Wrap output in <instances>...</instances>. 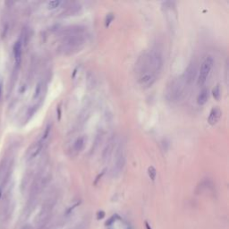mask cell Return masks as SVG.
I'll use <instances>...</instances> for the list:
<instances>
[{"instance_id": "obj_1", "label": "cell", "mask_w": 229, "mask_h": 229, "mask_svg": "<svg viewBox=\"0 0 229 229\" xmlns=\"http://www.w3.org/2000/svg\"><path fill=\"white\" fill-rule=\"evenodd\" d=\"M163 67V58L157 50L144 53L135 64L137 82L142 88L151 87Z\"/></svg>"}, {"instance_id": "obj_2", "label": "cell", "mask_w": 229, "mask_h": 229, "mask_svg": "<svg viewBox=\"0 0 229 229\" xmlns=\"http://www.w3.org/2000/svg\"><path fill=\"white\" fill-rule=\"evenodd\" d=\"M86 41L87 40L85 36V31L65 35L60 46V50L66 56L74 55L83 48L86 44Z\"/></svg>"}, {"instance_id": "obj_3", "label": "cell", "mask_w": 229, "mask_h": 229, "mask_svg": "<svg viewBox=\"0 0 229 229\" xmlns=\"http://www.w3.org/2000/svg\"><path fill=\"white\" fill-rule=\"evenodd\" d=\"M186 86L187 84L183 76L171 81L166 90V98L170 102L180 101L185 94Z\"/></svg>"}, {"instance_id": "obj_4", "label": "cell", "mask_w": 229, "mask_h": 229, "mask_svg": "<svg viewBox=\"0 0 229 229\" xmlns=\"http://www.w3.org/2000/svg\"><path fill=\"white\" fill-rule=\"evenodd\" d=\"M213 64H214V59L212 57H206L205 60L202 62V64L200 65V71H199V75H198V85L199 86H202L206 82L208 77L210 75V73L211 71Z\"/></svg>"}, {"instance_id": "obj_5", "label": "cell", "mask_w": 229, "mask_h": 229, "mask_svg": "<svg viewBox=\"0 0 229 229\" xmlns=\"http://www.w3.org/2000/svg\"><path fill=\"white\" fill-rule=\"evenodd\" d=\"M125 165V152L124 148L123 145H120L117 149V152L116 154V160L113 167V173L114 175L120 174L124 167Z\"/></svg>"}, {"instance_id": "obj_6", "label": "cell", "mask_w": 229, "mask_h": 229, "mask_svg": "<svg viewBox=\"0 0 229 229\" xmlns=\"http://www.w3.org/2000/svg\"><path fill=\"white\" fill-rule=\"evenodd\" d=\"M197 74H198V64L196 61H192L188 65V67L186 68L184 74L183 75V78L187 85L194 82V80H195V78L197 76Z\"/></svg>"}, {"instance_id": "obj_7", "label": "cell", "mask_w": 229, "mask_h": 229, "mask_svg": "<svg viewBox=\"0 0 229 229\" xmlns=\"http://www.w3.org/2000/svg\"><path fill=\"white\" fill-rule=\"evenodd\" d=\"M44 143H45V141H43L42 139H40L39 141H37L36 143H34L30 149L29 150V151H28V155H27V157H28V159L30 160V159H33L34 158H36L40 153L41 152V150H42V149H43V146H44Z\"/></svg>"}, {"instance_id": "obj_8", "label": "cell", "mask_w": 229, "mask_h": 229, "mask_svg": "<svg viewBox=\"0 0 229 229\" xmlns=\"http://www.w3.org/2000/svg\"><path fill=\"white\" fill-rule=\"evenodd\" d=\"M221 115H222V112L219 109V107H213L210 113V116L208 118V122L210 125H215L216 123L218 122V120L221 117Z\"/></svg>"}, {"instance_id": "obj_9", "label": "cell", "mask_w": 229, "mask_h": 229, "mask_svg": "<svg viewBox=\"0 0 229 229\" xmlns=\"http://www.w3.org/2000/svg\"><path fill=\"white\" fill-rule=\"evenodd\" d=\"M13 49H14L13 52H14V57L15 65L19 66L21 64V61H22V43H21V41H16Z\"/></svg>"}, {"instance_id": "obj_10", "label": "cell", "mask_w": 229, "mask_h": 229, "mask_svg": "<svg viewBox=\"0 0 229 229\" xmlns=\"http://www.w3.org/2000/svg\"><path fill=\"white\" fill-rule=\"evenodd\" d=\"M115 144H116V138L115 137H112L111 139L108 141V143L106 144V148L104 149L103 156H102L104 160H107V159L110 158L112 152L114 150V148H115Z\"/></svg>"}, {"instance_id": "obj_11", "label": "cell", "mask_w": 229, "mask_h": 229, "mask_svg": "<svg viewBox=\"0 0 229 229\" xmlns=\"http://www.w3.org/2000/svg\"><path fill=\"white\" fill-rule=\"evenodd\" d=\"M84 144H85V138L84 137H79L76 141L74 142V145L72 148V152L74 155H77L81 152L82 149L84 148Z\"/></svg>"}, {"instance_id": "obj_12", "label": "cell", "mask_w": 229, "mask_h": 229, "mask_svg": "<svg viewBox=\"0 0 229 229\" xmlns=\"http://www.w3.org/2000/svg\"><path fill=\"white\" fill-rule=\"evenodd\" d=\"M209 100V90L208 89H203L201 90L200 94L197 97V103L199 106H203L207 103V101Z\"/></svg>"}, {"instance_id": "obj_13", "label": "cell", "mask_w": 229, "mask_h": 229, "mask_svg": "<svg viewBox=\"0 0 229 229\" xmlns=\"http://www.w3.org/2000/svg\"><path fill=\"white\" fill-rule=\"evenodd\" d=\"M62 4L61 1H58V0H55V1H50L47 3V8L50 9V10H53V9H56L59 7V6Z\"/></svg>"}, {"instance_id": "obj_14", "label": "cell", "mask_w": 229, "mask_h": 229, "mask_svg": "<svg viewBox=\"0 0 229 229\" xmlns=\"http://www.w3.org/2000/svg\"><path fill=\"white\" fill-rule=\"evenodd\" d=\"M148 174H149V176H150V178L154 181L155 179H156V176H157V170H156V168L154 167V166H150L149 168H148Z\"/></svg>"}, {"instance_id": "obj_15", "label": "cell", "mask_w": 229, "mask_h": 229, "mask_svg": "<svg viewBox=\"0 0 229 229\" xmlns=\"http://www.w3.org/2000/svg\"><path fill=\"white\" fill-rule=\"evenodd\" d=\"M42 86H43L42 85V82H39L37 84L35 89V92H34V95H33V99H38L40 97V95L42 92Z\"/></svg>"}, {"instance_id": "obj_16", "label": "cell", "mask_w": 229, "mask_h": 229, "mask_svg": "<svg viewBox=\"0 0 229 229\" xmlns=\"http://www.w3.org/2000/svg\"><path fill=\"white\" fill-rule=\"evenodd\" d=\"M212 94H213V97L215 98V100H219L220 99V87H219V85H217L215 88L213 89V90H212Z\"/></svg>"}, {"instance_id": "obj_17", "label": "cell", "mask_w": 229, "mask_h": 229, "mask_svg": "<svg viewBox=\"0 0 229 229\" xmlns=\"http://www.w3.org/2000/svg\"><path fill=\"white\" fill-rule=\"evenodd\" d=\"M114 14H107V15L106 16V20H105V25H106V27H108L109 26V24H111V22L114 20Z\"/></svg>"}, {"instance_id": "obj_18", "label": "cell", "mask_w": 229, "mask_h": 229, "mask_svg": "<svg viewBox=\"0 0 229 229\" xmlns=\"http://www.w3.org/2000/svg\"><path fill=\"white\" fill-rule=\"evenodd\" d=\"M105 217V212L102 211V210H100L97 213V218L98 219H102L103 217Z\"/></svg>"}, {"instance_id": "obj_19", "label": "cell", "mask_w": 229, "mask_h": 229, "mask_svg": "<svg viewBox=\"0 0 229 229\" xmlns=\"http://www.w3.org/2000/svg\"><path fill=\"white\" fill-rule=\"evenodd\" d=\"M114 221H116V217H115V216H114V217H110V218H109V220L106 222V226H110V225H111Z\"/></svg>"}, {"instance_id": "obj_20", "label": "cell", "mask_w": 229, "mask_h": 229, "mask_svg": "<svg viewBox=\"0 0 229 229\" xmlns=\"http://www.w3.org/2000/svg\"><path fill=\"white\" fill-rule=\"evenodd\" d=\"M145 226H146V228L147 229H151V227L150 226V225H149V223H148L147 221H145Z\"/></svg>"}, {"instance_id": "obj_21", "label": "cell", "mask_w": 229, "mask_h": 229, "mask_svg": "<svg viewBox=\"0 0 229 229\" xmlns=\"http://www.w3.org/2000/svg\"><path fill=\"white\" fill-rule=\"evenodd\" d=\"M108 229H112V228H108Z\"/></svg>"}]
</instances>
